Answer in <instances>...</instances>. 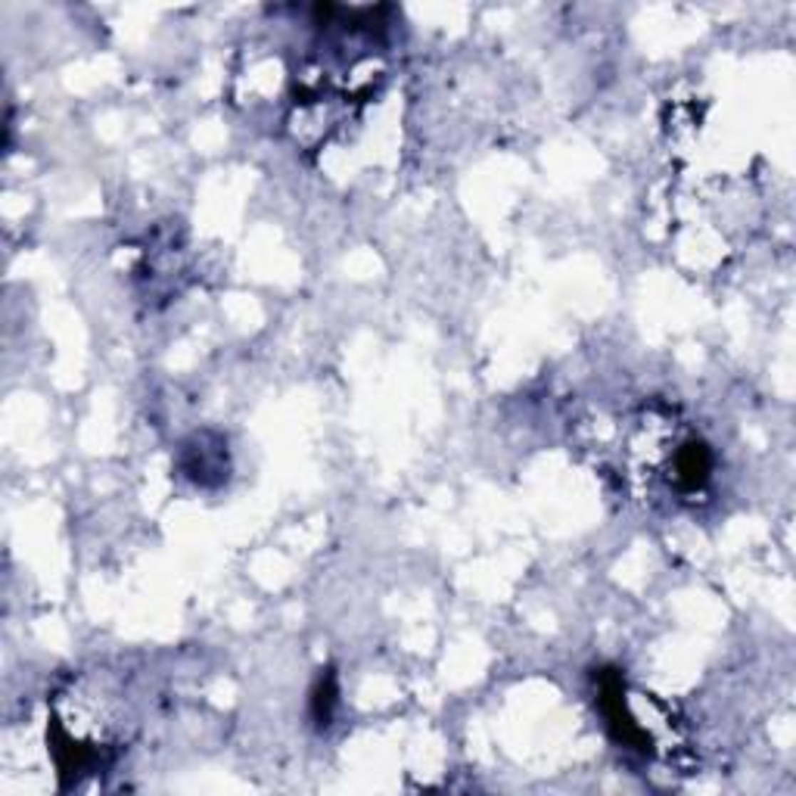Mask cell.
I'll return each instance as SVG.
<instances>
[{"mask_svg":"<svg viewBox=\"0 0 796 796\" xmlns=\"http://www.w3.org/2000/svg\"><path fill=\"white\" fill-rule=\"evenodd\" d=\"M333 694H336V691H333V681L327 678V681H321L318 684V691H314V715L321 718H330V706H333Z\"/></svg>","mask_w":796,"mask_h":796,"instance_id":"cell-1","label":"cell"}]
</instances>
